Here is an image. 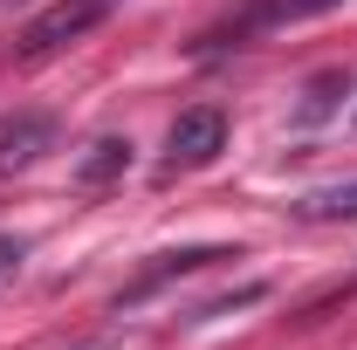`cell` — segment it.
Returning <instances> with one entry per match:
<instances>
[{"label": "cell", "mask_w": 357, "mask_h": 350, "mask_svg": "<svg viewBox=\"0 0 357 350\" xmlns=\"http://www.w3.org/2000/svg\"><path fill=\"white\" fill-rule=\"evenodd\" d=\"M124 0H55V7H42L28 28H21V55L35 62V55H55V48H69V42H83L96 21H110Z\"/></svg>", "instance_id": "obj_1"}, {"label": "cell", "mask_w": 357, "mask_h": 350, "mask_svg": "<svg viewBox=\"0 0 357 350\" xmlns=\"http://www.w3.org/2000/svg\"><path fill=\"white\" fill-rule=\"evenodd\" d=\"M220 151H227V117L213 103H192V110L172 117V137H165V165H172V172L178 165H185V172H192V165H213Z\"/></svg>", "instance_id": "obj_2"}, {"label": "cell", "mask_w": 357, "mask_h": 350, "mask_svg": "<svg viewBox=\"0 0 357 350\" xmlns=\"http://www.w3.org/2000/svg\"><path fill=\"white\" fill-rule=\"evenodd\" d=\"M42 151H55V117L21 110L0 124V172H28V165H42Z\"/></svg>", "instance_id": "obj_3"}, {"label": "cell", "mask_w": 357, "mask_h": 350, "mask_svg": "<svg viewBox=\"0 0 357 350\" xmlns=\"http://www.w3.org/2000/svg\"><path fill=\"white\" fill-rule=\"evenodd\" d=\"M213 261H234V254H227V248H178V254H151V268L137 275V282L117 296V303H137V296H151L158 282H172V275H192V268H213Z\"/></svg>", "instance_id": "obj_4"}, {"label": "cell", "mask_w": 357, "mask_h": 350, "mask_svg": "<svg viewBox=\"0 0 357 350\" xmlns=\"http://www.w3.org/2000/svg\"><path fill=\"white\" fill-rule=\"evenodd\" d=\"M124 165H131V144H124V137H96V144H89V158L76 165V185H110Z\"/></svg>", "instance_id": "obj_5"}, {"label": "cell", "mask_w": 357, "mask_h": 350, "mask_svg": "<svg viewBox=\"0 0 357 350\" xmlns=\"http://www.w3.org/2000/svg\"><path fill=\"white\" fill-rule=\"evenodd\" d=\"M303 213H310V220H357V178H351V185H330V192H310Z\"/></svg>", "instance_id": "obj_6"}, {"label": "cell", "mask_w": 357, "mask_h": 350, "mask_svg": "<svg viewBox=\"0 0 357 350\" xmlns=\"http://www.w3.org/2000/svg\"><path fill=\"white\" fill-rule=\"evenodd\" d=\"M14 261H21V241H14V234H0V275H7Z\"/></svg>", "instance_id": "obj_7"}]
</instances>
